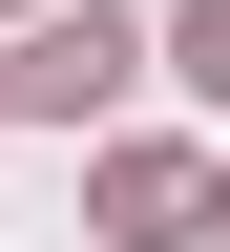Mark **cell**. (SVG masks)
Masks as SVG:
<instances>
[{
    "instance_id": "6da1fadb",
    "label": "cell",
    "mask_w": 230,
    "mask_h": 252,
    "mask_svg": "<svg viewBox=\"0 0 230 252\" xmlns=\"http://www.w3.org/2000/svg\"><path fill=\"white\" fill-rule=\"evenodd\" d=\"M105 84H147V21H105V0H63V21H42V42H21V63H0V105H105Z\"/></svg>"
},
{
    "instance_id": "7a4b0ae2",
    "label": "cell",
    "mask_w": 230,
    "mask_h": 252,
    "mask_svg": "<svg viewBox=\"0 0 230 252\" xmlns=\"http://www.w3.org/2000/svg\"><path fill=\"white\" fill-rule=\"evenodd\" d=\"M105 231H126V252L209 231V168H188V147H105Z\"/></svg>"
},
{
    "instance_id": "3957f363",
    "label": "cell",
    "mask_w": 230,
    "mask_h": 252,
    "mask_svg": "<svg viewBox=\"0 0 230 252\" xmlns=\"http://www.w3.org/2000/svg\"><path fill=\"white\" fill-rule=\"evenodd\" d=\"M168 63L209 84V105H230V0H188V21H168Z\"/></svg>"
}]
</instances>
